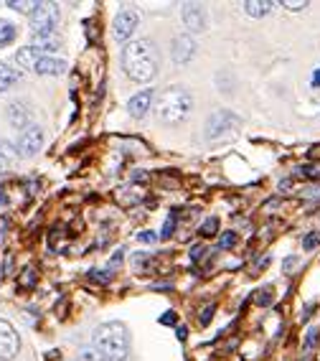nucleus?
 Segmentation results:
<instances>
[{
	"label": "nucleus",
	"mask_w": 320,
	"mask_h": 361,
	"mask_svg": "<svg viewBox=\"0 0 320 361\" xmlns=\"http://www.w3.org/2000/svg\"><path fill=\"white\" fill-rule=\"evenodd\" d=\"M122 66L124 74L135 82H148V79L155 77L158 71V51L153 41L140 39V41H130L124 46L122 51Z\"/></svg>",
	"instance_id": "nucleus-1"
},
{
	"label": "nucleus",
	"mask_w": 320,
	"mask_h": 361,
	"mask_svg": "<svg viewBox=\"0 0 320 361\" xmlns=\"http://www.w3.org/2000/svg\"><path fill=\"white\" fill-rule=\"evenodd\" d=\"M94 348L105 356L107 361H124L130 356V334L124 323H102L94 331Z\"/></svg>",
	"instance_id": "nucleus-2"
},
{
	"label": "nucleus",
	"mask_w": 320,
	"mask_h": 361,
	"mask_svg": "<svg viewBox=\"0 0 320 361\" xmlns=\"http://www.w3.org/2000/svg\"><path fill=\"white\" fill-rule=\"evenodd\" d=\"M191 112V94L181 87H170L160 94L158 99V117L165 125H178L183 123Z\"/></svg>",
	"instance_id": "nucleus-3"
},
{
	"label": "nucleus",
	"mask_w": 320,
	"mask_h": 361,
	"mask_svg": "<svg viewBox=\"0 0 320 361\" xmlns=\"http://www.w3.org/2000/svg\"><path fill=\"white\" fill-rule=\"evenodd\" d=\"M59 20V8L53 3H36V11L31 13V28L36 36H49Z\"/></svg>",
	"instance_id": "nucleus-4"
},
{
	"label": "nucleus",
	"mask_w": 320,
	"mask_h": 361,
	"mask_svg": "<svg viewBox=\"0 0 320 361\" xmlns=\"http://www.w3.org/2000/svg\"><path fill=\"white\" fill-rule=\"evenodd\" d=\"M41 142H44V133H41V128L28 125L18 137V155L20 158H33V155L39 153Z\"/></svg>",
	"instance_id": "nucleus-5"
},
{
	"label": "nucleus",
	"mask_w": 320,
	"mask_h": 361,
	"mask_svg": "<svg viewBox=\"0 0 320 361\" xmlns=\"http://www.w3.org/2000/svg\"><path fill=\"white\" fill-rule=\"evenodd\" d=\"M18 354V334L8 321L0 318V361H11Z\"/></svg>",
	"instance_id": "nucleus-6"
},
{
	"label": "nucleus",
	"mask_w": 320,
	"mask_h": 361,
	"mask_svg": "<svg viewBox=\"0 0 320 361\" xmlns=\"http://www.w3.org/2000/svg\"><path fill=\"white\" fill-rule=\"evenodd\" d=\"M236 123H239V120H236L231 112H226V110L216 112V115L209 120V128H206L209 130V137H219L222 133H226L229 128H234Z\"/></svg>",
	"instance_id": "nucleus-7"
},
{
	"label": "nucleus",
	"mask_w": 320,
	"mask_h": 361,
	"mask_svg": "<svg viewBox=\"0 0 320 361\" xmlns=\"http://www.w3.org/2000/svg\"><path fill=\"white\" fill-rule=\"evenodd\" d=\"M135 28H137V13L135 11H124V13H120L117 18H115V36H117L120 41L130 39Z\"/></svg>",
	"instance_id": "nucleus-8"
},
{
	"label": "nucleus",
	"mask_w": 320,
	"mask_h": 361,
	"mask_svg": "<svg viewBox=\"0 0 320 361\" xmlns=\"http://www.w3.org/2000/svg\"><path fill=\"white\" fill-rule=\"evenodd\" d=\"M193 49H196V44H193L188 36H176V39H173V49H170V56H173L176 64H186V61L193 56Z\"/></svg>",
	"instance_id": "nucleus-9"
},
{
	"label": "nucleus",
	"mask_w": 320,
	"mask_h": 361,
	"mask_svg": "<svg viewBox=\"0 0 320 361\" xmlns=\"http://www.w3.org/2000/svg\"><path fill=\"white\" fill-rule=\"evenodd\" d=\"M183 20H186V26L191 31H203L206 28V13H203V8L196 6V3H188V6L183 8Z\"/></svg>",
	"instance_id": "nucleus-10"
},
{
	"label": "nucleus",
	"mask_w": 320,
	"mask_h": 361,
	"mask_svg": "<svg viewBox=\"0 0 320 361\" xmlns=\"http://www.w3.org/2000/svg\"><path fill=\"white\" fill-rule=\"evenodd\" d=\"M151 102H153V92L143 90V92H137L135 97L127 102V110H130L132 117H145L148 110H151Z\"/></svg>",
	"instance_id": "nucleus-11"
},
{
	"label": "nucleus",
	"mask_w": 320,
	"mask_h": 361,
	"mask_svg": "<svg viewBox=\"0 0 320 361\" xmlns=\"http://www.w3.org/2000/svg\"><path fill=\"white\" fill-rule=\"evenodd\" d=\"M41 56H44V54H41V49H36V46H28V49H20V51L15 54V61H18L20 69L33 71V69H36V64H39Z\"/></svg>",
	"instance_id": "nucleus-12"
},
{
	"label": "nucleus",
	"mask_w": 320,
	"mask_h": 361,
	"mask_svg": "<svg viewBox=\"0 0 320 361\" xmlns=\"http://www.w3.org/2000/svg\"><path fill=\"white\" fill-rule=\"evenodd\" d=\"M8 120L13 128H28V120H31V112L26 110V104L23 102H13L8 107Z\"/></svg>",
	"instance_id": "nucleus-13"
},
{
	"label": "nucleus",
	"mask_w": 320,
	"mask_h": 361,
	"mask_svg": "<svg viewBox=\"0 0 320 361\" xmlns=\"http://www.w3.org/2000/svg\"><path fill=\"white\" fill-rule=\"evenodd\" d=\"M66 69L64 61H56V59H49V56H41L39 64H36V74H61Z\"/></svg>",
	"instance_id": "nucleus-14"
},
{
	"label": "nucleus",
	"mask_w": 320,
	"mask_h": 361,
	"mask_svg": "<svg viewBox=\"0 0 320 361\" xmlns=\"http://www.w3.org/2000/svg\"><path fill=\"white\" fill-rule=\"evenodd\" d=\"M15 158H18V150H15L13 145H11V142L0 140V173L13 166Z\"/></svg>",
	"instance_id": "nucleus-15"
},
{
	"label": "nucleus",
	"mask_w": 320,
	"mask_h": 361,
	"mask_svg": "<svg viewBox=\"0 0 320 361\" xmlns=\"http://www.w3.org/2000/svg\"><path fill=\"white\" fill-rule=\"evenodd\" d=\"M244 11H247V16H252V18H262V16H267L269 11H272V3H269V0H247V3H244Z\"/></svg>",
	"instance_id": "nucleus-16"
},
{
	"label": "nucleus",
	"mask_w": 320,
	"mask_h": 361,
	"mask_svg": "<svg viewBox=\"0 0 320 361\" xmlns=\"http://www.w3.org/2000/svg\"><path fill=\"white\" fill-rule=\"evenodd\" d=\"M18 79V74H15V69H11L8 64H0V94L11 87V84Z\"/></svg>",
	"instance_id": "nucleus-17"
},
{
	"label": "nucleus",
	"mask_w": 320,
	"mask_h": 361,
	"mask_svg": "<svg viewBox=\"0 0 320 361\" xmlns=\"http://www.w3.org/2000/svg\"><path fill=\"white\" fill-rule=\"evenodd\" d=\"M13 39H15V26L8 23V20H0V49L8 46Z\"/></svg>",
	"instance_id": "nucleus-18"
},
{
	"label": "nucleus",
	"mask_w": 320,
	"mask_h": 361,
	"mask_svg": "<svg viewBox=\"0 0 320 361\" xmlns=\"http://www.w3.org/2000/svg\"><path fill=\"white\" fill-rule=\"evenodd\" d=\"M77 361H107L105 356L99 354L97 348H84L82 354H79V359Z\"/></svg>",
	"instance_id": "nucleus-19"
},
{
	"label": "nucleus",
	"mask_w": 320,
	"mask_h": 361,
	"mask_svg": "<svg viewBox=\"0 0 320 361\" xmlns=\"http://www.w3.org/2000/svg\"><path fill=\"white\" fill-rule=\"evenodd\" d=\"M320 245V232H313V234H307L305 239H302V247H305L307 252L315 250V247Z\"/></svg>",
	"instance_id": "nucleus-20"
},
{
	"label": "nucleus",
	"mask_w": 320,
	"mask_h": 361,
	"mask_svg": "<svg viewBox=\"0 0 320 361\" xmlns=\"http://www.w3.org/2000/svg\"><path fill=\"white\" fill-rule=\"evenodd\" d=\"M173 229H176V214H170V216H168V221H165V226H163V232H160V237H163V239L173 237Z\"/></svg>",
	"instance_id": "nucleus-21"
},
{
	"label": "nucleus",
	"mask_w": 320,
	"mask_h": 361,
	"mask_svg": "<svg viewBox=\"0 0 320 361\" xmlns=\"http://www.w3.org/2000/svg\"><path fill=\"white\" fill-rule=\"evenodd\" d=\"M216 229H219V221H216V219H206V221H203V226H201V232L206 234V237H214Z\"/></svg>",
	"instance_id": "nucleus-22"
},
{
	"label": "nucleus",
	"mask_w": 320,
	"mask_h": 361,
	"mask_svg": "<svg viewBox=\"0 0 320 361\" xmlns=\"http://www.w3.org/2000/svg\"><path fill=\"white\" fill-rule=\"evenodd\" d=\"M11 8H15L20 13H33V11H36V3H15V0H11Z\"/></svg>",
	"instance_id": "nucleus-23"
},
{
	"label": "nucleus",
	"mask_w": 320,
	"mask_h": 361,
	"mask_svg": "<svg viewBox=\"0 0 320 361\" xmlns=\"http://www.w3.org/2000/svg\"><path fill=\"white\" fill-rule=\"evenodd\" d=\"M234 242H236V234L234 232H226L222 239H219V247H222V250H229V247L234 245Z\"/></svg>",
	"instance_id": "nucleus-24"
},
{
	"label": "nucleus",
	"mask_w": 320,
	"mask_h": 361,
	"mask_svg": "<svg viewBox=\"0 0 320 361\" xmlns=\"http://www.w3.org/2000/svg\"><path fill=\"white\" fill-rule=\"evenodd\" d=\"M282 6L288 8V11H302V8H307V3L302 0V3H297V0H282Z\"/></svg>",
	"instance_id": "nucleus-25"
},
{
	"label": "nucleus",
	"mask_w": 320,
	"mask_h": 361,
	"mask_svg": "<svg viewBox=\"0 0 320 361\" xmlns=\"http://www.w3.org/2000/svg\"><path fill=\"white\" fill-rule=\"evenodd\" d=\"M155 239H158V234H153V232L137 234V242H155Z\"/></svg>",
	"instance_id": "nucleus-26"
},
{
	"label": "nucleus",
	"mask_w": 320,
	"mask_h": 361,
	"mask_svg": "<svg viewBox=\"0 0 320 361\" xmlns=\"http://www.w3.org/2000/svg\"><path fill=\"white\" fill-rule=\"evenodd\" d=\"M272 298H269V290H260V295H257V303L260 305H267Z\"/></svg>",
	"instance_id": "nucleus-27"
},
{
	"label": "nucleus",
	"mask_w": 320,
	"mask_h": 361,
	"mask_svg": "<svg viewBox=\"0 0 320 361\" xmlns=\"http://www.w3.org/2000/svg\"><path fill=\"white\" fill-rule=\"evenodd\" d=\"M203 252H206V247L196 245L193 250H191V257H193V259H201V257H203Z\"/></svg>",
	"instance_id": "nucleus-28"
},
{
	"label": "nucleus",
	"mask_w": 320,
	"mask_h": 361,
	"mask_svg": "<svg viewBox=\"0 0 320 361\" xmlns=\"http://www.w3.org/2000/svg\"><path fill=\"white\" fill-rule=\"evenodd\" d=\"M211 313H214V305H209V308L203 310V316H201V326H206V323L211 321Z\"/></svg>",
	"instance_id": "nucleus-29"
},
{
	"label": "nucleus",
	"mask_w": 320,
	"mask_h": 361,
	"mask_svg": "<svg viewBox=\"0 0 320 361\" xmlns=\"http://www.w3.org/2000/svg\"><path fill=\"white\" fill-rule=\"evenodd\" d=\"M160 323H165V326H170V323H176V316H173V313H165V316L160 318Z\"/></svg>",
	"instance_id": "nucleus-30"
},
{
	"label": "nucleus",
	"mask_w": 320,
	"mask_h": 361,
	"mask_svg": "<svg viewBox=\"0 0 320 361\" xmlns=\"http://www.w3.org/2000/svg\"><path fill=\"white\" fill-rule=\"evenodd\" d=\"M313 87H320V69L315 71V77H313Z\"/></svg>",
	"instance_id": "nucleus-31"
}]
</instances>
